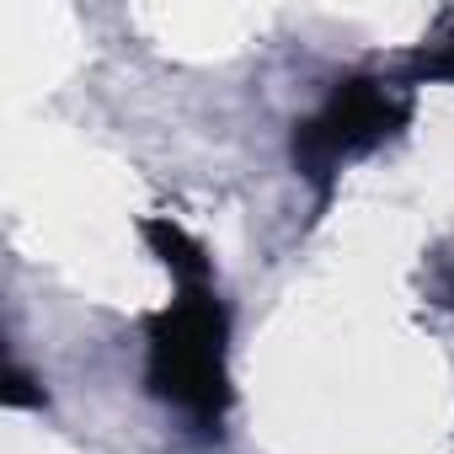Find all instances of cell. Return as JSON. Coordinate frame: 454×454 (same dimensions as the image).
<instances>
[{"instance_id": "obj_2", "label": "cell", "mask_w": 454, "mask_h": 454, "mask_svg": "<svg viewBox=\"0 0 454 454\" xmlns=\"http://www.w3.org/2000/svg\"><path fill=\"white\" fill-rule=\"evenodd\" d=\"M406 123V102L385 81H348L337 86L316 118L300 123L294 134V166L305 176H332L348 160L369 155L380 139H390Z\"/></svg>"}, {"instance_id": "obj_3", "label": "cell", "mask_w": 454, "mask_h": 454, "mask_svg": "<svg viewBox=\"0 0 454 454\" xmlns=\"http://www.w3.org/2000/svg\"><path fill=\"white\" fill-rule=\"evenodd\" d=\"M449 300H454V278H449Z\"/></svg>"}, {"instance_id": "obj_1", "label": "cell", "mask_w": 454, "mask_h": 454, "mask_svg": "<svg viewBox=\"0 0 454 454\" xmlns=\"http://www.w3.org/2000/svg\"><path fill=\"white\" fill-rule=\"evenodd\" d=\"M150 241L166 252V268L182 273V300L150 332V390L187 411L192 422L214 427L224 411V310L208 284L198 247L182 231L150 224Z\"/></svg>"}]
</instances>
